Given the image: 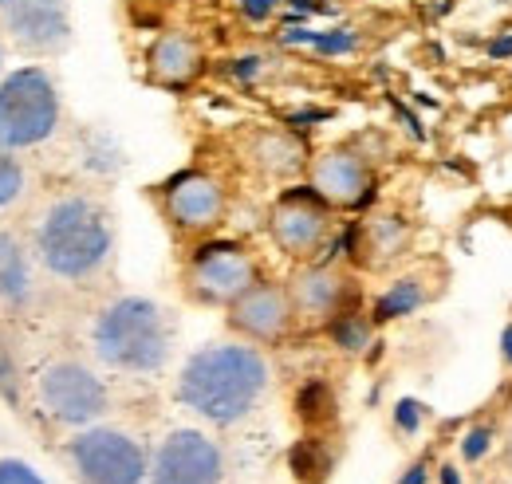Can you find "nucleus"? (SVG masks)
Here are the masks:
<instances>
[{"label":"nucleus","mask_w":512,"mask_h":484,"mask_svg":"<svg viewBox=\"0 0 512 484\" xmlns=\"http://www.w3.org/2000/svg\"><path fill=\"white\" fill-rule=\"evenodd\" d=\"M0 484H44V477L28 461L8 457V461H0Z\"/></svg>","instance_id":"obj_31"},{"label":"nucleus","mask_w":512,"mask_h":484,"mask_svg":"<svg viewBox=\"0 0 512 484\" xmlns=\"http://www.w3.org/2000/svg\"><path fill=\"white\" fill-rule=\"evenodd\" d=\"M296 418L308 429H323V425H331L339 418V398H335L327 378H308L296 390Z\"/></svg>","instance_id":"obj_23"},{"label":"nucleus","mask_w":512,"mask_h":484,"mask_svg":"<svg viewBox=\"0 0 512 484\" xmlns=\"http://www.w3.org/2000/svg\"><path fill=\"white\" fill-rule=\"evenodd\" d=\"M268 71V60L264 56H256V52H249V56H237V60H229V67H225V75L233 79V83H256L260 75Z\"/></svg>","instance_id":"obj_28"},{"label":"nucleus","mask_w":512,"mask_h":484,"mask_svg":"<svg viewBox=\"0 0 512 484\" xmlns=\"http://www.w3.org/2000/svg\"><path fill=\"white\" fill-rule=\"evenodd\" d=\"M280 44L288 48H312L316 56H327V60H339V56H355L363 36L347 24H335V28H308V24H296L288 32H280Z\"/></svg>","instance_id":"obj_21"},{"label":"nucleus","mask_w":512,"mask_h":484,"mask_svg":"<svg viewBox=\"0 0 512 484\" xmlns=\"http://www.w3.org/2000/svg\"><path fill=\"white\" fill-rule=\"evenodd\" d=\"M32 248L48 276L64 284H87L103 276L115 256V217L91 193H60L44 205Z\"/></svg>","instance_id":"obj_2"},{"label":"nucleus","mask_w":512,"mask_h":484,"mask_svg":"<svg viewBox=\"0 0 512 484\" xmlns=\"http://www.w3.org/2000/svg\"><path fill=\"white\" fill-rule=\"evenodd\" d=\"M308 182L335 213H367L379 197V174L371 158L355 146H327L312 154Z\"/></svg>","instance_id":"obj_9"},{"label":"nucleus","mask_w":512,"mask_h":484,"mask_svg":"<svg viewBox=\"0 0 512 484\" xmlns=\"http://www.w3.org/2000/svg\"><path fill=\"white\" fill-rule=\"evenodd\" d=\"M237 8H241V16L249 24H268L284 8V0H237Z\"/></svg>","instance_id":"obj_32"},{"label":"nucleus","mask_w":512,"mask_h":484,"mask_svg":"<svg viewBox=\"0 0 512 484\" xmlns=\"http://www.w3.org/2000/svg\"><path fill=\"white\" fill-rule=\"evenodd\" d=\"M331 465H335V457H331L327 441L316 437V433L300 437V441L288 449V469H292V477L300 484H327Z\"/></svg>","instance_id":"obj_22"},{"label":"nucleus","mask_w":512,"mask_h":484,"mask_svg":"<svg viewBox=\"0 0 512 484\" xmlns=\"http://www.w3.org/2000/svg\"><path fill=\"white\" fill-rule=\"evenodd\" d=\"M426 418H430V406L418 402V398H410V394L398 398L394 410H390V425H394V433H402V437H418Z\"/></svg>","instance_id":"obj_26"},{"label":"nucleus","mask_w":512,"mask_h":484,"mask_svg":"<svg viewBox=\"0 0 512 484\" xmlns=\"http://www.w3.org/2000/svg\"><path fill=\"white\" fill-rule=\"evenodd\" d=\"M36 394H40V406L48 410V418L67 429L99 425L103 414L111 410L107 382L79 359H52L36 378Z\"/></svg>","instance_id":"obj_6"},{"label":"nucleus","mask_w":512,"mask_h":484,"mask_svg":"<svg viewBox=\"0 0 512 484\" xmlns=\"http://www.w3.org/2000/svg\"><path fill=\"white\" fill-rule=\"evenodd\" d=\"M91 351L107 370L158 374L174 351L170 311L150 296H115L91 319Z\"/></svg>","instance_id":"obj_3"},{"label":"nucleus","mask_w":512,"mask_h":484,"mask_svg":"<svg viewBox=\"0 0 512 484\" xmlns=\"http://www.w3.org/2000/svg\"><path fill=\"white\" fill-rule=\"evenodd\" d=\"M434 477H438V461H434V453H422V457H414V461L398 473L394 484H430Z\"/></svg>","instance_id":"obj_30"},{"label":"nucleus","mask_w":512,"mask_h":484,"mask_svg":"<svg viewBox=\"0 0 512 484\" xmlns=\"http://www.w3.org/2000/svg\"><path fill=\"white\" fill-rule=\"evenodd\" d=\"M268 233L284 256L316 260L335 233V209L316 193L312 182L288 185L268 209Z\"/></svg>","instance_id":"obj_8"},{"label":"nucleus","mask_w":512,"mask_h":484,"mask_svg":"<svg viewBox=\"0 0 512 484\" xmlns=\"http://www.w3.org/2000/svg\"><path fill=\"white\" fill-rule=\"evenodd\" d=\"M0 79H4V48H0Z\"/></svg>","instance_id":"obj_36"},{"label":"nucleus","mask_w":512,"mask_h":484,"mask_svg":"<svg viewBox=\"0 0 512 484\" xmlns=\"http://www.w3.org/2000/svg\"><path fill=\"white\" fill-rule=\"evenodd\" d=\"M158 205H162V217L178 233L205 237V233H213L225 221V213H229V189H225V182L217 174L190 166V170H178L170 182H162Z\"/></svg>","instance_id":"obj_10"},{"label":"nucleus","mask_w":512,"mask_h":484,"mask_svg":"<svg viewBox=\"0 0 512 484\" xmlns=\"http://www.w3.org/2000/svg\"><path fill=\"white\" fill-rule=\"evenodd\" d=\"M67 461L79 484H146L150 453L138 437L115 425H87L71 437Z\"/></svg>","instance_id":"obj_5"},{"label":"nucleus","mask_w":512,"mask_h":484,"mask_svg":"<svg viewBox=\"0 0 512 484\" xmlns=\"http://www.w3.org/2000/svg\"><path fill=\"white\" fill-rule=\"evenodd\" d=\"M272 386V366L249 339H225L193 351L178 370L174 398L209 425H237L260 406Z\"/></svg>","instance_id":"obj_1"},{"label":"nucleus","mask_w":512,"mask_h":484,"mask_svg":"<svg viewBox=\"0 0 512 484\" xmlns=\"http://www.w3.org/2000/svg\"><path fill=\"white\" fill-rule=\"evenodd\" d=\"M146 75L150 83L166 87V91H186L193 79L205 71V52L201 40L186 28H162L150 48H146Z\"/></svg>","instance_id":"obj_15"},{"label":"nucleus","mask_w":512,"mask_h":484,"mask_svg":"<svg viewBox=\"0 0 512 484\" xmlns=\"http://www.w3.org/2000/svg\"><path fill=\"white\" fill-rule=\"evenodd\" d=\"M64 122L60 83L48 67L24 63L0 79V150H36L56 138Z\"/></svg>","instance_id":"obj_4"},{"label":"nucleus","mask_w":512,"mask_h":484,"mask_svg":"<svg viewBox=\"0 0 512 484\" xmlns=\"http://www.w3.org/2000/svg\"><path fill=\"white\" fill-rule=\"evenodd\" d=\"M434 296H438V284H434V276H430L426 268H418V272H402V276H394L383 292L375 296V303H371V319H375L379 327L398 323V319H410V315H418Z\"/></svg>","instance_id":"obj_17"},{"label":"nucleus","mask_w":512,"mask_h":484,"mask_svg":"<svg viewBox=\"0 0 512 484\" xmlns=\"http://www.w3.org/2000/svg\"><path fill=\"white\" fill-rule=\"evenodd\" d=\"M497 445H501V425L493 418H477V422H469L461 429L457 457H461V465H485L497 453Z\"/></svg>","instance_id":"obj_24"},{"label":"nucleus","mask_w":512,"mask_h":484,"mask_svg":"<svg viewBox=\"0 0 512 484\" xmlns=\"http://www.w3.org/2000/svg\"><path fill=\"white\" fill-rule=\"evenodd\" d=\"M485 56H489L493 63L512 60V28H497V32L485 40Z\"/></svg>","instance_id":"obj_33"},{"label":"nucleus","mask_w":512,"mask_h":484,"mask_svg":"<svg viewBox=\"0 0 512 484\" xmlns=\"http://www.w3.org/2000/svg\"><path fill=\"white\" fill-rule=\"evenodd\" d=\"M497 347H501V363H505V370H512V323H505V331H501Z\"/></svg>","instance_id":"obj_35"},{"label":"nucleus","mask_w":512,"mask_h":484,"mask_svg":"<svg viewBox=\"0 0 512 484\" xmlns=\"http://www.w3.org/2000/svg\"><path fill=\"white\" fill-rule=\"evenodd\" d=\"M32 260L24 252V244L12 233L0 229V303L4 307H24L32 300Z\"/></svg>","instance_id":"obj_19"},{"label":"nucleus","mask_w":512,"mask_h":484,"mask_svg":"<svg viewBox=\"0 0 512 484\" xmlns=\"http://www.w3.org/2000/svg\"><path fill=\"white\" fill-rule=\"evenodd\" d=\"M24 189H28V174H24L20 158L12 150H0V209L16 205L24 197Z\"/></svg>","instance_id":"obj_25"},{"label":"nucleus","mask_w":512,"mask_h":484,"mask_svg":"<svg viewBox=\"0 0 512 484\" xmlns=\"http://www.w3.org/2000/svg\"><path fill=\"white\" fill-rule=\"evenodd\" d=\"M225 481V449L205 429H170L150 453L146 484H221Z\"/></svg>","instance_id":"obj_11"},{"label":"nucleus","mask_w":512,"mask_h":484,"mask_svg":"<svg viewBox=\"0 0 512 484\" xmlns=\"http://www.w3.org/2000/svg\"><path fill=\"white\" fill-rule=\"evenodd\" d=\"M225 319H229V331H237L241 339H249L256 347H272V343H284L288 331L296 327V303L288 284L260 276L245 296H237L225 307Z\"/></svg>","instance_id":"obj_13"},{"label":"nucleus","mask_w":512,"mask_h":484,"mask_svg":"<svg viewBox=\"0 0 512 484\" xmlns=\"http://www.w3.org/2000/svg\"><path fill=\"white\" fill-rule=\"evenodd\" d=\"M323 331H327V339H331L335 351H343V355H367V351L375 347L379 323L371 319V311H363L359 303H351V307L335 311V315L323 323Z\"/></svg>","instance_id":"obj_20"},{"label":"nucleus","mask_w":512,"mask_h":484,"mask_svg":"<svg viewBox=\"0 0 512 484\" xmlns=\"http://www.w3.org/2000/svg\"><path fill=\"white\" fill-rule=\"evenodd\" d=\"M386 103H390L394 119L402 122V130H406L414 142H430V130H426V122H422V115H418L414 107H406V103H402V99H394V95H386Z\"/></svg>","instance_id":"obj_29"},{"label":"nucleus","mask_w":512,"mask_h":484,"mask_svg":"<svg viewBox=\"0 0 512 484\" xmlns=\"http://www.w3.org/2000/svg\"><path fill=\"white\" fill-rule=\"evenodd\" d=\"M249 158H253L256 170L268 174V178H296L300 170L312 166V154H308L304 138L292 126L288 130H280V126L256 130L253 142H249Z\"/></svg>","instance_id":"obj_16"},{"label":"nucleus","mask_w":512,"mask_h":484,"mask_svg":"<svg viewBox=\"0 0 512 484\" xmlns=\"http://www.w3.org/2000/svg\"><path fill=\"white\" fill-rule=\"evenodd\" d=\"M434 484H465L461 465H457V461H438V477H434Z\"/></svg>","instance_id":"obj_34"},{"label":"nucleus","mask_w":512,"mask_h":484,"mask_svg":"<svg viewBox=\"0 0 512 484\" xmlns=\"http://www.w3.org/2000/svg\"><path fill=\"white\" fill-rule=\"evenodd\" d=\"M8 4H12V0H0V8H8Z\"/></svg>","instance_id":"obj_37"},{"label":"nucleus","mask_w":512,"mask_h":484,"mask_svg":"<svg viewBox=\"0 0 512 484\" xmlns=\"http://www.w3.org/2000/svg\"><path fill=\"white\" fill-rule=\"evenodd\" d=\"M410 248V221L398 213H375L363 221V264L383 268Z\"/></svg>","instance_id":"obj_18"},{"label":"nucleus","mask_w":512,"mask_h":484,"mask_svg":"<svg viewBox=\"0 0 512 484\" xmlns=\"http://www.w3.org/2000/svg\"><path fill=\"white\" fill-rule=\"evenodd\" d=\"M0 24L24 56H40V60L64 56L75 40L67 0H12L8 8H0Z\"/></svg>","instance_id":"obj_12"},{"label":"nucleus","mask_w":512,"mask_h":484,"mask_svg":"<svg viewBox=\"0 0 512 484\" xmlns=\"http://www.w3.org/2000/svg\"><path fill=\"white\" fill-rule=\"evenodd\" d=\"M0 398L20 406V370H16V359H12V347L0 339Z\"/></svg>","instance_id":"obj_27"},{"label":"nucleus","mask_w":512,"mask_h":484,"mask_svg":"<svg viewBox=\"0 0 512 484\" xmlns=\"http://www.w3.org/2000/svg\"><path fill=\"white\" fill-rule=\"evenodd\" d=\"M288 292H292V303H296V319H304V323H327L335 311L359 303L351 276L339 264H327V260L304 264L292 276Z\"/></svg>","instance_id":"obj_14"},{"label":"nucleus","mask_w":512,"mask_h":484,"mask_svg":"<svg viewBox=\"0 0 512 484\" xmlns=\"http://www.w3.org/2000/svg\"><path fill=\"white\" fill-rule=\"evenodd\" d=\"M260 280V264L241 241H201L186 260V292L205 307H229Z\"/></svg>","instance_id":"obj_7"}]
</instances>
